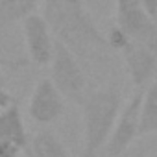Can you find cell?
Wrapping results in <instances>:
<instances>
[{
	"instance_id": "1",
	"label": "cell",
	"mask_w": 157,
	"mask_h": 157,
	"mask_svg": "<svg viewBox=\"0 0 157 157\" xmlns=\"http://www.w3.org/2000/svg\"><path fill=\"white\" fill-rule=\"evenodd\" d=\"M43 17L46 19L56 41L63 43L76 56H85L94 48H107V37L96 26L83 2L72 4L67 0H41Z\"/></svg>"
},
{
	"instance_id": "2",
	"label": "cell",
	"mask_w": 157,
	"mask_h": 157,
	"mask_svg": "<svg viewBox=\"0 0 157 157\" xmlns=\"http://www.w3.org/2000/svg\"><path fill=\"white\" fill-rule=\"evenodd\" d=\"M122 105V96L117 87H102L87 93L80 105L83 118V142L80 157H100L104 153Z\"/></svg>"
},
{
	"instance_id": "3",
	"label": "cell",
	"mask_w": 157,
	"mask_h": 157,
	"mask_svg": "<svg viewBox=\"0 0 157 157\" xmlns=\"http://www.w3.org/2000/svg\"><path fill=\"white\" fill-rule=\"evenodd\" d=\"M50 80L65 96V100H70L78 105H82L83 98L89 93L87 80L80 61H78V56L59 41H56L54 57L50 61Z\"/></svg>"
},
{
	"instance_id": "4",
	"label": "cell",
	"mask_w": 157,
	"mask_h": 157,
	"mask_svg": "<svg viewBox=\"0 0 157 157\" xmlns=\"http://www.w3.org/2000/svg\"><path fill=\"white\" fill-rule=\"evenodd\" d=\"M142 98H144V89H135L131 93L129 100L122 105V111L118 115V120H117L115 129L111 133V139L104 150V155L118 157L124 151H128L135 144V140L140 137Z\"/></svg>"
},
{
	"instance_id": "5",
	"label": "cell",
	"mask_w": 157,
	"mask_h": 157,
	"mask_svg": "<svg viewBox=\"0 0 157 157\" xmlns=\"http://www.w3.org/2000/svg\"><path fill=\"white\" fill-rule=\"evenodd\" d=\"M115 26L135 43L157 44V21L139 0H115Z\"/></svg>"
},
{
	"instance_id": "6",
	"label": "cell",
	"mask_w": 157,
	"mask_h": 157,
	"mask_svg": "<svg viewBox=\"0 0 157 157\" xmlns=\"http://www.w3.org/2000/svg\"><path fill=\"white\" fill-rule=\"evenodd\" d=\"M126 70L135 89H146L157 80V44L128 41L120 50Z\"/></svg>"
},
{
	"instance_id": "7",
	"label": "cell",
	"mask_w": 157,
	"mask_h": 157,
	"mask_svg": "<svg viewBox=\"0 0 157 157\" xmlns=\"http://www.w3.org/2000/svg\"><path fill=\"white\" fill-rule=\"evenodd\" d=\"M22 33L28 50V57L33 65L44 67L50 65L56 48V37L46 22V19L39 13H30L22 19Z\"/></svg>"
},
{
	"instance_id": "8",
	"label": "cell",
	"mask_w": 157,
	"mask_h": 157,
	"mask_svg": "<svg viewBox=\"0 0 157 157\" xmlns=\"http://www.w3.org/2000/svg\"><path fill=\"white\" fill-rule=\"evenodd\" d=\"M28 115L33 122L48 126L65 115V96L57 91L50 78L39 80L28 100Z\"/></svg>"
},
{
	"instance_id": "9",
	"label": "cell",
	"mask_w": 157,
	"mask_h": 157,
	"mask_svg": "<svg viewBox=\"0 0 157 157\" xmlns=\"http://www.w3.org/2000/svg\"><path fill=\"white\" fill-rule=\"evenodd\" d=\"M0 140H10L22 148L24 153H28L30 148V137L26 133V126L22 120L21 105L15 102L10 107L0 111Z\"/></svg>"
},
{
	"instance_id": "10",
	"label": "cell",
	"mask_w": 157,
	"mask_h": 157,
	"mask_svg": "<svg viewBox=\"0 0 157 157\" xmlns=\"http://www.w3.org/2000/svg\"><path fill=\"white\" fill-rule=\"evenodd\" d=\"M26 157H70V155L52 129H41L30 139V148Z\"/></svg>"
},
{
	"instance_id": "11",
	"label": "cell",
	"mask_w": 157,
	"mask_h": 157,
	"mask_svg": "<svg viewBox=\"0 0 157 157\" xmlns=\"http://www.w3.org/2000/svg\"><path fill=\"white\" fill-rule=\"evenodd\" d=\"M157 135V80L144 89L140 109V137Z\"/></svg>"
},
{
	"instance_id": "12",
	"label": "cell",
	"mask_w": 157,
	"mask_h": 157,
	"mask_svg": "<svg viewBox=\"0 0 157 157\" xmlns=\"http://www.w3.org/2000/svg\"><path fill=\"white\" fill-rule=\"evenodd\" d=\"M39 4V0H0V8L6 13L15 15V17H26L33 13L35 6Z\"/></svg>"
},
{
	"instance_id": "13",
	"label": "cell",
	"mask_w": 157,
	"mask_h": 157,
	"mask_svg": "<svg viewBox=\"0 0 157 157\" xmlns=\"http://www.w3.org/2000/svg\"><path fill=\"white\" fill-rule=\"evenodd\" d=\"M22 148L10 140H0V157H21Z\"/></svg>"
},
{
	"instance_id": "14",
	"label": "cell",
	"mask_w": 157,
	"mask_h": 157,
	"mask_svg": "<svg viewBox=\"0 0 157 157\" xmlns=\"http://www.w3.org/2000/svg\"><path fill=\"white\" fill-rule=\"evenodd\" d=\"M100 157H107V155H100ZM118 157H148V146L146 144H133L128 151H124Z\"/></svg>"
},
{
	"instance_id": "15",
	"label": "cell",
	"mask_w": 157,
	"mask_h": 157,
	"mask_svg": "<svg viewBox=\"0 0 157 157\" xmlns=\"http://www.w3.org/2000/svg\"><path fill=\"white\" fill-rule=\"evenodd\" d=\"M17 100L4 89V87H0V111L2 109H6V107H10L11 104H15Z\"/></svg>"
},
{
	"instance_id": "16",
	"label": "cell",
	"mask_w": 157,
	"mask_h": 157,
	"mask_svg": "<svg viewBox=\"0 0 157 157\" xmlns=\"http://www.w3.org/2000/svg\"><path fill=\"white\" fill-rule=\"evenodd\" d=\"M139 2L144 6V10L157 21V0H139Z\"/></svg>"
},
{
	"instance_id": "17",
	"label": "cell",
	"mask_w": 157,
	"mask_h": 157,
	"mask_svg": "<svg viewBox=\"0 0 157 157\" xmlns=\"http://www.w3.org/2000/svg\"><path fill=\"white\" fill-rule=\"evenodd\" d=\"M0 65H4V67H21L22 65V61H8V59H2V57H0ZM6 85V78L2 76V74H0V87H4Z\"/></svg>"
},
{
	"instance_id": "18",
	"label": "cell",
	"mask_w": 157,
	"mask_h": 157,
	"mask_svg": "<svg viewBox=\"0 0 157 157\" xmlns=\"http://www.w3.org/2000/svg\"><path fill=\"white\" fill-rule=\"evenodd\" d=\"M67 2H72V4H80V2H83V0H67Z\"/></svg>"
}]
</instances>
